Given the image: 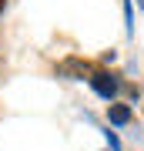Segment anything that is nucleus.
I'll use <instances>...</instances> for the list:
<instances>
[{"label":"nucleus","mask_w":144,"mask_h":151,"mask_svg":"<svg viewBox=\"0 0 144 151\" xmlns=\"http://www.w3.org/2000/svg\"><path fill=\"white\" fill-rule=\"evenodd\" d=\"M4 7H7V0H0V14H4Z\"/></svg>","instance_id":"nucleus-6"},{"label":"nucleus","mask_w":144,"mask_h":151,"mask_svg":"<svg viewBox=\"0 0 144 151\" xmlns=\"http://www.w3.org/2000/svg\"><path fill=\"white\" fill-rule=\"evenodd\" d=\"M124 30H128V37L134 34V7H131V0H124Z\"/></svg>","instance_id":"nucleus-4"},{"label":"nucleus","mask_w":144,"mask_h":151,"mask_svg":"<svg viewBox=\"0 0 144 151\" xmlns=\"http://www.w3.org/2000/svg\"><path fill=\"white\" fill-rule=\"evenodd\" d=\"M87 84H91V91H94V94H101L104 101H114V97H117V91H121L117 77H114V74H107V70H91Z\"/></svg>","instance_id":"nucleus-1"},{"label":"nucleus","mask_w":144,"mask_h":151,"mask_svg":"<svg viewBox=\"0 0 144 151\" xmlns=\"http://www.w3.org/2000/svg\"><path fill=\"white\" fill-rule=\"evenodd\" d=\"M138 7H141V10H144V0H138Z\"/></svg>","instance_id":"nucleus-7"},{"label":"nucleus","mask_w":144,"mask_h":151,"mask_svg":"<svg viewBox=\"0 0 144 151\" xmlns=\"http://www.w3.org/2000/svg\"><path fill=\"white\" fill-rule=\"evenodd\" d=\"M84 74L91 77V64L84 57H67L57 64V77H70V81H84Z\"/></svg>","instance_id":"nucleus-2"},{"label":"nucleus","mask_w":144,"mask_h":151,"mask_svg":"<svg viewBox=\"0 0 144 151\" xmlns=\"http://www.w3.org/2000/svg\"><path fill=\"white\" fill-rule=\"evenodd\" d=\"M107 121H111L114 128L131 124V108H128V104H107Z\"/></svg>","instance_id":"nucleus-3"},{"label":"nucleus","mask_w":144,"mask_h":151,"mask_svg":"<svg viewBox=\"0 0 144 151\" xmlns=\"http://www.w3.org/2000/svg\"><path fill=\"white\" fill-rule=\"evenodd\" d=\"M104 141L111 145V151H124V148H121V138H117V131H111V128H107V131H104Z\"/></svg>","instance_id":"nucleus-5"}]
</instances>
